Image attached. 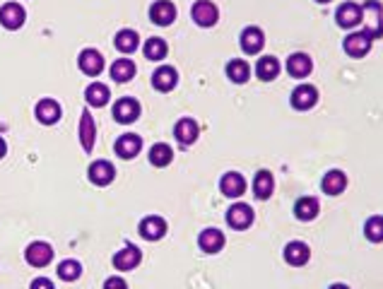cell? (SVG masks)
<instances>
[{
	"label": "cell",
	"instance_id": "23",
	"mask_svg": "<svg viewBox=\"0 0 383 289\" xmlns=\"http://www.w3.org/2000/svg\"><path fill=\"white\" fill-rule=\"evenodd\" d=\"M24 19H27V12H24L22 5L5 3L3 8H0V24H3L5 29H19L24 24Z\"/></svg>",
	"mask_w": 383,
	"mask_h": 289
},
{
	"label": "cell",
	"instance_id": "2",
	"mask_svg": "<svg viewBox=\"0 0 383 289\" xmlns=\"http://www.w3.org/2000/svg\"><path fill=\"white\" fill-rule=\"evenodd\" d=\"M335 22H337V27H342V29H355L364 22V10H362V5L355 3V0H347V3H342L340 8L335 10Z\"/></svg>",
	"mask_w": 383,
	"mask_h": 289
},
{
	"label": "cell",
	"instance_id": "14",
	"mask_svg": "<svg viewBox=\"0 0 383 289\" xmlns=\"http://www.w3.org/2000/svg\"><path fill=\"white\" fill-rule=\"evenodd\" d=\"M77 66H80V70L85 72V75L97 77L104 70V56H101L97 48H85V51L80 53V58H77Z\"/></svg>",
	"mask_w": 383,
	"mask_h": 289
},
{
	"label": "cell",
	"instance_id": "20",
	"mask_svg": "<svg viewBox=\"0 0 383 289\" xmlns=\"http://www.w3.org/2000/svg\"><path fill=\"white\" fill-rule=\"evenodd\" d=\"M318 212H321V203L313 195H304V198H299L294 203V217L299 222H313L318 217Z\"/></svg>",
	"mask_w": 383,
	"mask_h": 289
},
{
	"label": "cell",
	"instance_id": "15",
	"mask_svg": "<svg viewBox=\"0 0 383 289\" xmlns=\"http://www.w3.org/2000/svg\"><path fill=\"white\" fill-rule=\"evenodd\" d=\"M87 176H90V181L95 186H109L111 181L116 179V169L111 161L106 159H97L90 164V171H87Z\"/></svg>",
	"mask_w": 383,
	"mask_h": 289
},
{
	"label": "cell",
	"instance_id": "13",
	"mask_svg": "<svg viewBox=\"0 0 383 289\" xmlns=\"http://www.w3.org/2000/svg\"><path fill=\"white\" fill-rule=\"evenodd\" d=\"M150 19L157 27H169L176 19V5L171 0H157L150 8Z\"/></svg>",
	"mask_w": 383,
	"mask_h": 289
},
{
	"label": "cell",
	"instance_id": "36",
	"mask_svg": "<svg viewBox=\"0 0 383 289\" xmlns=\"http://www.w3.org/2000/svg\"><path fill=\"white\" fill-rule=\"evenodd\" d=\"M80 275H82V266L75 258H68V261H63L61 266H58V277H61V280L75 282V280H80Z\"/></svg>",
	"mask_w": 383,
	"mask_h": 289
},
{
	"label": "cell",
	"instance_id": "31",
	"mask_svg": "<svg viewBox=\"0 0 383 289\" xmlns=\"http://www.w3.org/2000/svg\"><path fill=\"white\" fill-rule=\"evenodd\" d=\"M135 72H137V68L130 58H119V61L111 66V77H114V82H130L132 77H135Z\"/></svg>",
	"mask_w": 383,
	"mask_h": 289
},
{
	"label": "cell",
	"instance_id": "29",
	"mask_svg": "<svg viewBox=\"0 0 383 289\" xmlns=\"http://www.w3.org/2000/svg\"><path fill=\"white\" fill-rule=\"evenodd\" d=\"M85 99H87V104H90V106H97V109H99V106L109 104L111 90L104 85V82H92V85L85 90Z\"/></svg>",
	"mask_w": 383,
	"mask_h": 289
},
{
	"label": "cell",
	"instance_id": "9",
	"mask_svg": "<svg viewBox=\"0 0 383 289\" xmlns=\"http://www.w3.org/2000/svg\"><path fill=\"white\" fill-rule=\"evenodd\" d=\"M292 109L297 111H308L318 104V90L313 85H299L292 92Z\"/></svg>",
	"mask_w": 383,
	"mask_h": 289
},
{
	"label": "cell",
	"instance_id": "7",
	"mask_svg": "<svg viewBox=\"0 0 383 289\" xmlns=\"http://www.w3.org/2000/svg\"><path fill=\"white\" fill-rule=\"evenodd\" d=\"M371 39L366 37L364 32H352L345 37V41H342V48H345V53L350 58H364L366 53L371 51Z\"/></svg>",
	"mask_w": 383,
	"mask_h": 289
},
{
	"label": "cell",
	"instance_id": "28",
	"mask_svg": "<svg viewBox=\"0 0 383 289\" xmlns=\"http://www.w3.org/2000/svg\"><path fill=\"white\" fill-rule=\"evenodd\" d=\"M279 70H282V66H279V61L275 56H263V58H258V63H255V77L263 82L277 80Z\"/></svg>",
	"mask_w": 383,
	"mask_h": 289
},
{
	"label": "cell",
	"instance_id": "21",
	"mask_svg": "<svg viewBox=\"0 0 383 289\" xmlns=\"http://www.w3.org/2000/svg\"><path fill=\"white\" fill-rule=\"evenodd\" d=\"M224 234L219 232V229H215V227H210V229H203L200 232V237H198V246H200V251L203 253H219L224 248Z\"/></svg>",
	"mask_w": 383,
	"mask_h": 289
},
{
	"label": "cell",
	"instance_id": "27",
	"mask_svg": "<svg viewBox=\"0 0 383 289\" xmlns=\"http://www.w3.org/2000/svg\"><path fill=\"white\" fill-rule=\"evenodd\" d=\"M273 193H275V176L270 174L268 169L255 171V176H253V195L255 198L268 200V198H273Z\"/></svg>",
	"mask_w": 383,
	"mask_h": 289
},
{
	"label": "cell",
	"instance_id": "35",
	"mask_svg": "<svg viewBox=\"0 0 383 289\" xmlns=\"http://www.w3.org/2000/svg\"><path fill=\"white\" fill-rule=\"evenodd\" d=\"M364 237L369 239L371 243H381L383 241V217L381 215H371L364 222Z\"/></svg>",
	"mask_w": 383,
	"mask_h": 289
},
{
	"label": "cell",
	"instance_id": "39",
	"mask_svg": "<svg viewBox=\"0 0 383 289\" xmlns=\"http://www.w3.org/2000/svg\"><path fill=\"white\" fill-rule=\"evenodd\" d=\"M5 152H8V145H5V140L0 138V159L5 157Z\"/></svg>",
	"mask_w": 383,
	"mask_h": 289
},
{
	"label": "cell",
	"instance_id": "41",
	"mask_svg": "<svg viewBox=\"0 0 383 289\" xmlns=\"http://www.w3.org/2000/svg\"><path fill=\"white\" fill-rule=\"evenodd\" d=\"M316 3H321V5H326V3H331V0H316Z\"/></svg>",
	"mask_w": 383,
	"mask_h": 289
},
{
	"label": "cell",
	"instance_id": "40",
	"mask_svg": "<svg viewBox=\"0 0 383 289\" xmlns=\"http://www.w3.org/2000/svg\"><path fill=\"white\" fill-rule=\"evenodd\" d=\"M328 289H350V287H347V285H340V282H337V285H331Z\"/></svg>",
	"mask_w": 383,
	"mask_h": 289
},
{
	"label": "cell",
	"instance_id": "12",
	"mask_svg": "<svg viewBox=\"0 0 383 289\" xmlns=\"http://www.w3.org/2000/svg\"><path fill=\"white\" fill-rule=\"evenodd\" d=\"M239 43H242V51L246 56H255L265 48V34L260 27H246L239 37Z\"/></svg>",
	"mask_w": 383,
	"mask_h": 289
},
{
	"label": "cell",
	"instance_id": "22",
	"mask_svg": "<svg viewBox=\"0 0 383 289\" xmlns=\"http://www.w3.org/2000/svg\"><path fill=\"white\" fill-rule=\"evenodd\" d=\"M61 104H58L56 99H41L37 104V109H34V116H37L39 123L43 126H53L61 121Z\"/></svg>",
	"mask_w": 383,
	"mask_h": 289
},
{
	"label": "cell",
	"instance_id": "10",
	"mask_svg": "<svg viewBox=\"0 0 383 289\" xmlns=\"http://www.w3.org/2000/svg\"><path fill=\"white\" fill-rule=\"evenodd\" d=\"M198 135H200V126H198V121H193V119H179L176 121V126H174V138L179 140V145L181 147H190L198 140Z\"/></svg>",
	"mask_w": 383,
	"mask_h": 289
},
{
	"label": "cell",
	"instance_id": "19",
	"mask_svg": "<svg viewBox=\"0 0 383 289\" xmlns=\"http://www.w3.org/2000/svg\"><path fill=\"white\" fill-rule=\"evenodd\" d=\"M137 229H140V237L147 239V241H159V239L166 234V222L159 217V215H147Z\"/></svg>",
	"mask_w": 383,
	"mask_h": 289
},
{
	"label": "cell",
	"instance_id": "18",
	"mask_svg": "<svg viewBox=\"0 0 383 289\" xmlns=\"http://www.w3.org/2000/svg\"><path fill=\"white\" fill-rule=\"evenodd\" d=\"M321 190L326 195H333V198H335V195H342L347 190V174L340 169H331L326 176H323Z\"/></svg>",
	"mask_w": 383,
	"mask_h": 289
},
{
	"label": "cell",
	"instance_id": "1",
	"mask_svg": "<svg viewBox=\"0 0 383 289\" xmlns=\"http://www.w3.org/2000/svg\"><path fill=\"white\" fill-rule=\"evenodd\" d=\"M362 10H364V29L362 32L371 41H376V39L383 37V3L381 0H364Z\"/></svg>",
	"mask_w": 383,
	"mask_h": 289
},
{
	"label": "cell",
	"instance_id": "26",
	"mask_svg": "<svg viewBox=\"0 0 383 289\" xmlns=\"http://www.w3.org/2000/svg\"><path fill=\"white\" fill-rule=\"evenodd\" d=\"M313 70V61L311 56H306V53H292V56L287 58V72L292 77H297V80H304V77H308Z\"/></svg>",
	"mask_w": 383,
	"mask_h": 289
},
{
	"label": "cell",
	"instance_id": "8",
	"mask_svg": "<svg viewBox=\"0 0 383 289\" xmlns=\"http://www.w3.org/2000/svg\"><path fill=\"white\" fill-rule=\"evenodd\" d=\"M219 190H222L224 198H242L246 193V179H244L239 171H227V174L219 179Z\"/></svg>",
	"mask_w": 383,
	"mask_h": 289
},
{
	"label": "cell",
	"instance_id": "32",
	"mask_svg": "<svg viewBox=\"0 0 383 289\" xmlns=\"http://www.w3.org/2000/svg\"><path fill=\"white\" fill-rule=\"evenodd\" d=\"M142 53H145L147 61H161V58H166V53H169V46H166L164 39L152 37V39H147V41H145Z\"/></svg>",
	"mask_w": 383,
	"mask_h": 289
},
{
	"label": "cell",
	"instance_id": "11",
	"mask_svg": "<svg viewBox=\"0 0 383 289\" xmlns=\"http://www.w3.org/2000/svg\"><path fill=\"white\" fill-rule=\"evenodd\" d=\"M140 261H142L140 248H137L135 243H126V246L114 256V268L121 272H128V270H135V268L140 266Z\"/></svg>",
	"mask_w": 383,
	"mask_h": 289
},
{
	"label": "cell",
	"instance_id": "5",
	"mask_svg": "<svg viewBox=\"0 0 383 289\" xmlns=\"http://www.w3.org/2000/svg\"><path fill=\"white\" fill-rule=\"evenodd\" d=\"M190 17H193V22L198 24V27H213L219 19V10L213 0H198V3H193Z\"/></svg>",
	"mask_w": 383,
	"mask_h": 289
},
{
	"label": "cell",
	"instance_id": "24",
	"mask_svg": "<svg viewBox=\"0 0 383 289\" xmlns=\"http://www.w3.org/2000/svg\"><path fill=\"white\" fill-rule=\"evenodd\" d=\"M114 150H116V155H119L121 159H132V157L140 155L142 138H140V135H135V133H124L119 140H116Z\"/></svg>",
	"mask_w": 383,
	"mask_h": 289
},
{
	"label": "cell",
	"instance_id": "30",
	"mask_svg": "<svg viewBox=\"0 0 383 289\" xmlns=\"http://www.w3.org/2000/svg\"><path fill=\"white\" fill-rule=\"evenodd\" d=\"M227 77L234 82V85H246L248 77H251V66L242 58H232L227 63Z\"/></svg>",
	"mask_w": 383,
	"mask_h": 289
},
{
	"label": "cell",
	"instance_id": "6",
	"mask_svg": "<svg viewBox=\"0 0 383 289\" xmlns=\"http://www.w3.org/2000/svg\"><path fill=\"white\" fill-rule=\"evenodd\" d=\"M24 258L32 268H46L53 261V248L46 241H32L24 251Z\"/></svg>",
	"mask_w": 383,
	"mask_h": 289
},
{
	"label": "cell",
	"instance_id": "25",
	"mask_svg": "<svg viewBox=\"0 0 383 289\" xmlns=\"http://www.w3.org/2000/svg\"><path fill=\"white\" fill-rule=\"evenodd\" d=\"M95 140H97L95 119H92L90 109H85L82 111V116H80V143H82V150H85L87 155L95 150Z\"/></svg>",
	"mask_w": 383,
	"mask_h": 289
},
{
	"label": "cell",
	"instance_id": "37",
	"mask_svg": "<svg viewBox=\"0 0 383 289\" xmlns=\"http://www.w3.org/2000/svg\"><path fill=\"white\" fill-rule=\"evenodd\" d=\"M104 289H128V285L121 277H109V280L104 282Z\"/></svg>",
	"mask_w": 383,
	"mask_h": 289
},
{
	"label": "cell",
	"instance_id": "34",
	"mask_svg": "<svg viewBox=\"0 0 383 289\" xmlns=\"http://www.w3.org/2000/svg\"><path fill=\"white\" fill-rule=\"evenodd\" d=\"M114 43L121 53H132V51H137L140 37H137V32H132V29H121V32L116 34Z\"/></svg>",
	"mask_w": 383,
	"mask_h": 289
},
{
	"label": "cell",
	"instance_id": "38",
	"mask_svg": "<svg viewBox=\"0 0 383 289\" xmlns=\"http://www.w3.org/2000/svg\"><path fill=\"white\" fill-rule=\"evenodd\" d=\"M29 289H56V287H53V282L46 280V277H37V280L32 282V287H29Z\"/></svg>",
	"mask_w": 383,
	"mask_h": 289
},
{
	"label": "cell",
	"instance_id": "16",
	"mask_svg": "<svg viewBox=\"0 0 383 289\" xmlns=\"http://www.w3.org/2000/svg\"><path fill=\"white\" fill-rule=\"evenodd\" d=\"M284 261L292 268H304L311 261V248L304 241H289L287 246H284Z\"/></svg>",
	"mask_w": 383,
	"mask_h": 289
},
{
	"label": "cell",
	"instance_id": "4",
	"mask_svg": "<svg viewBox=\"0 0 383 289\" xmlns=\"http://www.w3.org/2000/svg\"><path fill=\"white\" fill-rule=\"evenodd\" d=\"M140 101L132 99V97H121L114 104V109H111V114H114V121H119V123H135L140 119Z\"/></svg>",
	"mask_w": 383,
	"mask_h": 289
},
{
	"label": "cell",
	"instance_id": "17",
	"mask_svg": "<svg viewBox=\"0 0 383 289\" xmlns=\"http://www.w3.org/2000/svg\"><path fill=\"white\" fill-rule=\"evenodd\" d=\"M176 85H179V72H176V68L161 66L152 72V87H155L157 92H171Z\"/></svg>",
	"mask_w": 383,
	"mask_h": 289
},
{
	"label": "cell",
	"instance_id": "3",
	"mask_svg": "<svg viewBox=\"0 0 383 289\" xmlns=\"http://www.w3.org/2000/svg\"><path fill=\"white\" fill-rule=\"evenodd\" d=\"M253 219H255V212L251 205H246V203H234L232 208L227 210V224L234 232H246L253 224Z\"/></svg>",
	"mask_w": 383,
	"mask_h": 289
},
{
	"label": "cell",
	"instance_id": "33",
	"mask_svg": "<svg viewBox=\"0 0 383 289\" xmlns=\"http://www.w3.org/2000/svg\"><path fill=\"white\" fill-rule=\"evenodd\" d=\"M171 159H174V150H171L166 143H157L152 145L150 150V164L152 166H159V169H164V166L171 164Z\"/></svg>",
	"mask_w": 383,
	"mask_h": 289
}]
</instances>
